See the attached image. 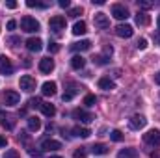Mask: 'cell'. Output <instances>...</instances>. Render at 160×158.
<instances>
[{
  "label": "cell",
  "instance_id": "6da1fadb",
  "mask_svg": "<svg viewBox=\"0 0 160 158\" xmlns=\"http://www.w3.org/2000/svg\"><path fill=\"white\" fill-rule=\"evenodd\" d=\"M21 28H22L24 32H28V34H34V32H39V22H38L34 17L26 15V17L21 19Z\"/></svg>",
  "mask_w": 160,
  "mask_h": 158
},
{
  "label": "cell",
  "instance_id": "7a4b0ae2",
  "mask_svg": "<svg viewBox=\"0 0 160 158\" xmlns=\"http://www.w3.org/2000/svg\"><path fill=\"white\" fill-rule=\"evenodd\" d=\"M48 28H50L54 34H60L62 30H65V17H62V15H54V17L48 21Z\"/></svg>",
  "mask_w": 160,
  "mask_h": 158
},
{
  "label": "cell",
  "instance_id": "3957f363",
  "mask_svg": "<svg viewBox=\"0 0 160 158\" xmlns=\"http://www.w3.org/2000/svg\"><path fill=\"white\" fill-rule=\"evenodd\" d=\"M112 15H114L118 21H127V19L130 17L128 9H127L123 4H114V6H112Z\"/></svg>",
  "mask_w": 160,
  "mask_h": 158
},
{
  "label": "cell",
  "instance_id": "277c9868",
  "mask_svg": "<svg viewBox=\"0 0 160 158\" xmlns=\"http://www.w3.org/2000/svg\"><path fill=\"white\" fill-rule=\"evenodd\" d=\"M19 86H21V89L22 91H34L36 89V78H32L30 75H24V77H21V80H19Z\"/></svg>",
  "mask_w": 160,
  "mask_h": 158
},
{
  "label": "cell",
  "instance_id": "5b68a950",
  "mask_svg": "<svg viewBox=\"0 0 160 158\" xmlns=\"http://www.w3.org/2000/svg\"><path fill=\"white\" fill-rule=\"evenodd\" d=\"M147 125V119L143 117V116H140V114H136V116H132V117L128 119V126L132 128V130H140V128H143Z\"/></svg>",
  "mask_w": 160,
  "mask_h": 158
},
{
  "label": "cell",
  "instance_id": "8992f818",
  "mask_svg": "<svg viewBox=\"0 0 160 158\" xmlns=\"http://www.w3.org/2000/svg\"><path fill=\"white\" fill-rule=\"evenodd\" d=\"M93 22H95V26H97V28H108V26H110V19H108V15H106V13H102V11L95 13Z\"/></svg>",
  "mask_w": 160,
  "mask_h": 158
},
{
  "label": "cell",
  "instance_id": "52a82bcc",
  "mask_svg": "<svg viewBox=\"0 0 160 158\" xmlns=\"http://www.w3.org/2000/svg\"><path fill=\"white\" fill-rule=\"evenodd\" d=\"M13 73V63L8 56H0V75H11Z\"/></svg>",
  "mask_w": 160,
  "mask_h": 158
},
{
  "label": "cell",
  "instance_id": "ba28073f",
  "mask_svg": "<svg viewBox=\"0 0 160 158\" xmlns=\"http://www.w3.org/2000/svg\"><path fill=\"white\" fill-rule=\"evenodd\" d=\"M143 141L147 145H160V132L158 130H149L147 134H143Z\"/></svg>",
  "mask_w": 160,
  "mask_h": 158
},
{
  "label": "cell",
  "instance_id": "9c48e42d",
  "mask_svg": "<svg viewBox=\"0 0 160 158\" xmlns=\"http://www.w3.org/2000/svg\"><path fill=\"white\" fill-rule=\"evenodd\" d=\"M73 117L78 119L80 123H91L93 121V114H89V112H86V110H82V108H77L75 112H73Z\"/></svg>",
  "mask_w": 160,
  "mask_h": 158
},
{
  "label": "cell",
  "instance_id": "30bf717a",
  "mask_svg": "<svg viewBox=\"0 0 160 158\" xmlns=\"http://www.w3.org/2000/svg\"><path fill=\"white\" fill-rule=\"evenodd\" d=\"M4 102H6V106H15V104L21 102V95L17 91H6L4 93Z\"/></svg>",
  "mask_w": 160,
  "mask_h": 158
},
{
  "label": "cell",
  "instance_id": "8fae6325",
  "mask_svg": "<svg viewBox=\"0 0 160 158\" xmlns=\"http://www.w3.org/2000/svg\"><path fill=\"white\" fill-rule=\"evenodd\" d=\"M116 34H118L119 37L128 39V37H132V34H134V28H132L130 24H119V26H116Z\"/></svg>",
  "mask_w": 160,
  "mask_h": 158
},
{
  "label": "cell",
  "instance_id": "7c38bea8",
  "mask_svg": "<svg viewBox=\"0 0 160 158\" xmlns=\"http://www.w3.org/2000/svg\"><path fill=\"white\" fill-rule=\"evenodd\" d=\"M62 149V143L56 140H43L41 141V151H58Z\"/></svg>",
  "mask_w": 160,
  "mask_h": 158
},
{
  "label": "cell",
  "instance_id": "4fadbf2b",
  "mask_svg": "<svg viewBox=\"0 0 160 158\" xmlns=\"http://www.w3.org/2000/svg\"><path fill=\"white\" fill-rule=\"evenodd\" d=\"M0 125H2L4 128H8V130H13V126H15V117H13V116H8V114H4V112H0Z\"/></svg>",
  "mask_w": 160,
  "mask_h": 158
},
{
  "label": "cell",
  "instance_id": "5bb4252c",
  "mask_svg": "<svg viewBox=\"0 0 160 158\" xmlns=\"http://www.w3.org/2000/svg\"><path fill=\"white\" fill-rule=\"evenodd\" d=\"M26 48L30 52H39L41 48H43V41L39 37H30V39L26 41Z\"/></svg>",
  "mask_w": 160,
  "mask_h": 158
},
{
  "label": "cell",
  "instance_id": "9a60e30c",
  "mask_svg": "<svg viewBox=\"0 0 160 158\" xmlns=\"http://www.w3.org/2000/svg\"><path fill=\"white\" fill-rule=\"evenodd\" d=\"M41 93H43L45 97L56 95V82H45V84L41 86Z\"/></svg>",
  "mask_w": 160,
  "mask_h": 158
},
{
  "label": "cell",
  "instance_id": "2e32d148",
  "mask_svg": "<svg viewBox=\"0 0 160 158\" xmlns=\"http://www.w3.org/2000/svg\"><path fill=\"white\" fill-rule=\"evenodd\" d=\"M54 69V60H50V58H43L39 62V71L41 73H50Z\"/></svg>",
  "mask_w": 160,
  "mask_h": 158
},
{
  "label": "cell",
  "instance_id": "e0dca14e",
  "mask_svg": "<svg viewBox=\"0 0 160 158\" xmlns=\"http://www.w3.org/2000/svg\"><path fill=\"white\" fill-rule=\"evenodd\" d=\"M71 48H73V50H77V52H84V50H89V48H91V41L82 39V41H78V43H73V45H71Z\"/></svg>",
  "mask_w": 160,
  "mask_h": 158
},
{
  "label": "cell",
  "instance_id": "ac0fdd59",
  "mask_svg": "<svg viewBox=\"0 0 160 158\" xmlns=\"http://www.w3.org/2000/svg\"><path fill=\"white\" fill-rule=\"evenodd\" d=\"M99 87L104 89V91H112L116 87V84H114V80H110L108 77H102V78H99Z\"/></svg>",
  "mask_w": 160,
  "mask_h": 158
},
{
  "label": "cell",
  "instance_id": "d6986e66",
  "mask_svg": "<svg viewBox=\"0 0 160 158\" xmlns=\"http://www.w3.org/2000/svg\"><path fill=\"white\" fill-rule=\"evenodd\" d=\"M138 156V151L134 147H128V149H121L118 153V158H136Z\"/></svg>",
  "mask_w": 160,
  "mask_h": 158
},
{
  "label": "cell",
  "instance_id": "ffe728a7",
  "mask_svg": "<svg viewBox=\"0 0 160 158\" xmlns=\"http://www.w3.org/2000/svg\"><path fill=\"white\" fill-rule=\"evenodd\" d=\"M84 65H86V60H84L80 54H77V56H73V58H71V67H73V69L80 71Z\"/></svg>",
  "mask_w": 160,
  "mask_h": 158
},
{
  "label": "cell",
  "instance_id": "44dd1931",
  "mask_svg": "<svg viewBox=\"0 0 160 158\" xmlns=\"http://www.w3.org/2000/svg\"><path fill=\"white\" fill-rule=\"evenodd\" d=\"M41 112H43V116L52 117V116L56 114V108H54V104H50V102H43V104H41Z\"/></svg>",
  "mask_w": 160,
  "mask_h": 158
},
{
  "label": "cell",
  "instance_id": "7402d4cb",
  "mask_svg": "<svg viewBox=\"0 0 160 158\" xmlns=\"http://www.w3.org/2000/svg\"><path fill=\"white\" fill-rule=\"evenodd\" d=\"M86 32H88V26H86V22H84V21L75 22V26H73V34H75V36H84Z\"/></svg>",
  "mask_w": 160,
  "mask_h": 158
},
{
  "label": "cell",
  "instance_id": "603a6c76",
  "mask_svg": "<svg viewBox=\"0 0 160 158\" xmlns=\"http://www.w3.org/2000/svg\"><path fill=\"white\" fill-rule=\"evenodd\" d=\"M89 134H91V130L86 126H75L73 128V136H77V138H88Z\"/></svg>",
  "mask_w": 160,
  "mask_h": 158
},
{
  "label": "cell",
  "instance_id": "cb8c5ba5",
  "mask_svg": "<svg viewBox=\"0 0 160 158\" xmlns=\"http://www.w3.org/2000/svg\"><path fill=\"white\" fill-rule=\"evenodd\" d=\"M28 128H30L32 132H38L41 128V121L38 117H28Z\"/></svg>",
  "mask_w": 160,
  "mask_h": 158
},
{
  "label": "cell",
  "instance_id": "d4e9b609",
  "mask_svg": "<svg viewBox=\"0 0 160 158\" xmlns=\"http://www.w3.org/2000/svg\"><path fill=\"white\" fill-rule=\"evenodd\" d=\"M91 153H93V155H106V153H108V147L102 145V143H95V145L91 147Z\"/></svg>",
  "mask_w": 160,
  "mask_h": 158
},
{
  "label": "cell",
  "instance_id": "484cf974",
  "mask_svg": "<svg viewBox=\"0 0 160 158\" xmlns=\"http://www.w3.org/2000/svg\"><path fill=\"white\" fill-rule=\"evenodd\" d=\"M149 21H151V19H149V15H147V13H142V11H140V13L136 15V22H138V24H142V26H147V24H149Z\"/></svg>",
  "mask_w": 160,
  "mask_h": 158
},
{
  "label": "cell",
  "instance_id": "4316f807",
  "mask_svg": "<svg viewBox=\"0 0 160 158\" xmlns=\"http://www.w3.org/2000/svg\"><path fill=\"white\" fill-rule=\"evenodd\" d=\"M77 93H78V87H77V86H71V87L63 93V97H62V99H63V101H71Z\"/></svg>",
  "mask_w": 160,
  "mask_h": 158
},
{
  "label": "cell",
  "instance_id": "83f0119b",
  "mask_svg": "<svg viewBox=\"0 0 160 158\" xmlns=\"http://www.w3.org/2000/svg\"><path fill=\"white\" fill-rule=\"evenodd\" d=\"M95 102H97V97H95V95H86V97H84V104H86V106H93Z\"/></svg>",
  "mask_w": 160,
  "mask_h": 158
},
{
  "label": "cell",
  "instance_id": "f1b7e54d",
  "mask_svg": "<svg viewBox=\"0 0 160 158\" xmlns=\"http://www.w3.org/2000/svg\"><path fill=\"white\" fill-rule=\"evenodd\" d=\"M26 6H28V7H47L45 2H38V0H28Z\"/></svg>",
  "mask_w": 160,
  "mask_h": 158
},
{
  "label": "cell",
  "instance_id": "f546056e",
  "mask_svg": "<svg viewBox=\"0 0 160 158\" xmlns=\"http://www.w3.org/2000/svg\"><path fill=\"white\" fill-rule=\"evenodd\" d=\"M108 60H110V58H106V56H95V58H93V62H95L97 65H106Z\"/></svg>",
  "mask_w": 160,
  "mask_h": 158
},
{
  "label": "cell",
  "instance_id": "4dcf8cb0",
  "mask_svg": "<svg viewBox=\"0 0 160 158\" xmlns=\"http://www.w3.org/2000/svg\"><path fill=\"white\" fill-rule=\"evenodd\" d=\"M110 138H112L114 141H121V140H123V132H121V130H112V132H110Z\"/></svg>",
  "mask_w": 160,
  "mask_h": 158
},
{
  "label": "cell",
  "instance_id": "1f68e13d",
  "mask_svg": "<svg viewBox=\"0 0 160 158\" xmlns=\"http://www.w3.org/2000/svg\"><path fill=\"white\" fill-rule=\"evenodd\" d=\"M138 6L142 9H151L153 7V2H149V0H138Z\"/></svg>",
  "mask_w": 160,
  "mask_h": 158
},
{
  "label": "cell",
  "instance_id": "d6a6232c",
  "mask_svg": "<svg viewBox=\"0 0 160 158\" xmlns=\"http://www.w3.org/2000/svg\"><path fill=\"white\" fill-rule=\"evenodd\" d=\"M78 15H82V7H73V9H69V17H78Z\"/></svg>",
  "mask_w": 160,
  "mask_h": 158
},
{
  "label": "cell",
  "instance_id": "836d02e7",
  "mask_svg": "<svg viewBox=\"0 0 160 158\" xmlns=\"http://www.w3.org/2000/svg\"><path fill=\"white\" fill-rule=\"evenodd\" d=\"M4 158H19V153H17L15 149H9V151H6Z\"/></svg>",
  "mask_w": 160,
  "mask_h": 158
},
{
  "label": "cell",
  "instance_id": "e575fe53",
  "mask_svg": "<svg viewBox=\"0 0 160 158\" xmlns=\"http://www.w3.org/2000/svg\"><path fill=\"white\" fill-rule=\"evenodd\" d=\"M41 104H43V102H41L38 97H36V99H30V106H32V108H41Z\"/></svg>",
  "mask_w": 160,
  "mask_h": 158
},
{
  "label": "cell",
  "instance_id": "d590c367",
  "mask_svg": "<svg viewBox=\"0 0 160 158\" xmlns=\"http://www.w3.org/2000/svg\"><path fill=\"white\" fill-rule=\"evenodd\" d=\"M48 52H52V54H54V52H60V45H58V43H50V45H48Z\"/></svg>",
  "mask_w": 160,
  "mask_h": 158
},
{
  "label": "cell",
  "instance_id": "8d00e7d4",
  "mask_svg": "<svg viewBox=\"0 0 160 158\" xmlns=\"http://www.w3.org/2000/svg\"><path fill=\"white\" fill-rule=\"evenodd\" d=\"M84 156H86V151H84L82 147H80V149H77V151H75V158H84Z\"/></svg>",
  "mask_w": 160,
  "mask_h": 158
},
{
  "label": "cell",
  "instance_id": "74e56055",
  "mask_svg": "<svg viewBox=\"0 0 160 158\" xmlns=\"http://www.w3.org/2000/svg\"><path fill=\"white\" fill-rule=\"evenodd\" d=\"M138 48H140V50H145V48H147V39H140L138 41Z\"/></svg>",
  "mask_w": 160,
  "mask_h": 158
},
{
  "label": "cell",
  "instance_id": "f35d334b",
  "mask_svg": "<svg viewBox=\"0 0 160 158\" xmlns=\"http://www.w3.org/2000/svg\"><path fill=\"white\" fill-rule=\"evenodd\" d=\"M28 153H30V155H32V156L39 158V156H41V153H43V151H38V149H28Z\"/></svg>",
  "mask_w": 160,
  "mask_h": 158
},
{
  "label": "cell",
  "instance_id": "ab89813d",
  "mask_svg": "<svg viewBox=\"0 0 160 158\" xmlns=\"http://www.w3.org/2000/svg\"><path fill=\"white\" fill-rule=\"evenodd\" d=\"M6 6H8L9 9H15V7H17V2H15V0H8V2H6Z\"/></svg>",
  "mask_w": 160,
  "mask_h": 158
},
{
  "label": "cell",
  "instance_id": "60d3db41",
  "mask_svg": "<svg viewBox=\"0 0 160 158\" xmlns=\"http://www.w3.org/2000/svg\"><path fill=\"white\" fill-rule=\"evenodd\" d=\"M58 4H60V7H69V6H71V2H69V0H60Z\"/></svg>",
  "mask_w": 160,
  "mask_h": 158
},
{
  "label": "cell",
  "instance_id": "b9f144b4",
  "mask_svg": "<svg viewBox=\"0 0 160 158\" xmlns=\"http://www.w3.org/2000/svg\"><path fill=\"white\" fill-rule=\"evenodd\" d=\"M15 26H17L15 21H9V22H8V30H15Z\"/></svg>",
  "mask_w": 160,
  "mask_h": 158
},
{
  "label": "cell",
  "instance_id": "7bdbcfd3",
  "mask_svg": "<svg viewBox=\"0 0 160 158\" xmlns=\"http://www.w3.org/2000/svg\"><path fill=\"white\" fill-rule=\"evenodd\" d=\"M6 145H8V140L4 136H0V147H6Z\"/></svg>",
  "mask_w": 160,
  "mask_h": 158
},
{
  "label": "cell",
  "instance_id": "ee69618b",
  "mask_svg": "<svg viewBox=\"0 0 160 158\" xmlns=\"http://www.w3.org/2000/svg\"><path fill=\"white\" fill-rule=\"evenodd\" d=\"M19 37H9V43H13V45H17V43H19Z\"/></svg>",
  "mask_w": 160,
  "mask_h": 158
},
{
  "label": "cell",
  "instance_id": "f6af8a7d",
  "mask_svg": "<svg viewBox=\"0 0 160 158\" xmlns=\"http://www.w3.org/2000/svg\"><path fill=\"white\" fill-rule=\"evenodd\" d=\"M155 82H157V84L160 86V71L157 73V75H155Z\"/></svg>",
  "mask_w": 160,
  "mask_h": 158
},
{
  "label": "cell",
  "instance_id": "bcb514c9",
  "mask_svg": "<svg viewBox=\"0 0 160 158\" xmlns=\"http://www.w3.org/2000/svg\"><path fill=\"white\" fill-rule=\"evenodd\" d=\"M91 2L97 4V6H102V4H104V0H91Z\"/></svg>",
  "mask_w": 160,
  "mask_h": 158
},
{
  "label": "cell",
  "instance_id": "7dc6e473",
  "mask_svg": "<svg viewBox=\"0 0 160 158\" xmlns=\"http://www.w3.org/2000/svg\"><path fill=\"white\" fill-rule=\"evenodd\" d=\"M155 41L160 45V32H158V34H155Z\"/></svg>",
  "mask_w": 160,
  "mask_h": 158
},
{
  "label": "cell",
  "instance_id": "c3c4849f",
  "mask_svg": "<svg viewBox=\"0 0 160 158\" xmlns=\"http://www.w3.org/2000/svg\"><path fill=\"white\" fill-rule=\"evenodd\" d=\"M157 24H158V30H160V15H158V19H157Z\"/></svg>",
  "mask_w": 160,
  "mask_h": 158
},
{
  "label": "cell",
  "instance_id": "681fc988",
  "mask_svg": "<svg viewBox=\"0 0 160 158\" xmlns=\"http://www.w3.org/2000/svg\"><path fill=\"white\" fill-rule=\"evenodd\" d=\"M48 158H62V156H48Z\"/></svg>",
  "mask_w": 160,
  "mask_h": 158
}]
</instances>
